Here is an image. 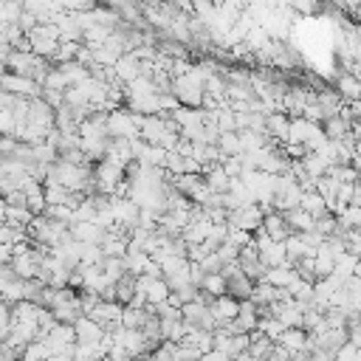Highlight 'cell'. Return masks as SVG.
Returning <instances> with one entry per match:
<instances>
[{"instance_id": "60d3db41", "label": "cell", "mask_w": 361, "mask_h": 361, "mask_svg": "<svg viewBox=\"0 0 361 361\" xmlns=\"http://www.w3.org/2000/svg\"><path fill=\"white\" fill-rule=\"evenodd\" d=\"M358 259H361V251H358Z\"/></svg>"}, {"instance_id": "d4e9b609", "label": "cell", "mask_w": 361, "mask_h": 361, "mask_svg": "<svg viewBox=\"0 0 361 361\" xmlns=\"http://www.w3.org/2000/svg\"><path fill=\"white\" fill-rule=\"evenodd\" d=\"M237 135H240L243 152H254V149H262V147L268 144V135L254 133V130H237Z\"/></svg>"}, {"instance_id": "3957f363", "label": "cell", "mask_w": 361, "mask_h": 361, "mask_svg": "<svg viewBox=\"0 0 361 361\" xmlns=\"http://www.w3.org/2000/svg\"><path fill=\"white\" fill-rule=\"evenodd\" d=\"M262 220H265L262 206H259V203H245V206H240V209H231L226 223H228V226H234V228L257 231V228L262 226Z\"/></svg>"}, {"instance_id": "7a4b0ae2", "label": "cell", "mask_w": 361, "mask_h": 361, "mask_svg": "<svg viewBox=\"0 0 361 361\" xmlns=\"http://www.w3.org/2000/svg\"><path fill=\"white\" fill-rule=\"evenodd\" d=\"M124 178H127V169L118 166V164H113V161H107V158H102V161L96 164V169H93L96 192H102V195H113L116 186H118Z\"/></svg>"}, {"instance_id": "83f0119b", "label": "cell", "mask_w": 361, "mask_h": 361, "mask_svg": "<svg viewBox=\"0 0 361 361\" xmlns=\"http://www.w3.org/2000/svg\"><path fill=\"white\" fill-rule=\"evenodd\" d=\"M76 54H79V42L76 39H59V48H56V54L51 59H56V65H59V62L76 59Z\"/></svg>"}, {"instance_id": "9c48e42d", "label": "cell", "mask_w": 361, "mask_h": 361, "mask_svg": "<svg viewBox=\"0 0 361 361\" xmlns=\"http://www.w3.org/2000/svg\"><path fill=\"white\" fill-rule=\"evenodd\" d=\"M73 330H76V341H87V344H99L107 336V330L90 316H79L73 322Z\"/></svg>"}, {"instance_id": "f35d334b", "label": "cell", "mask_w": 361, "mask_h": 361, "mask_svg": "<svg viewBox=\"0 0 361 361\" xmlns=\"http://www.w3.org/2000/svg\"><path fill=\"white\" fill-rule=\"evenodd\" d=\"M152 358V355H149ZM166 361H183V358H178V355H172V358H166Z\"/></svg>"}, {"instance_id": "8fae6325", "label": "cell", "mask_w": 361, "mask_h": 361, "mask_svg": "<svg viewBox=\"0 0 361 361\" xmlns=\"http://www.w3.org/2000/svg\"><path fill=\"white\" fill-rule=\"evenodd\" d=\"M296 279H299V271L293 262H282V265H274L265 271V282L274 288H290Z\"/></svg>"}, {"instance_id": "4fadbf2b", "label": "cell", "mask_w": 361, "mask_h": 361, "mask_svg": "<svg viewBox=\"0 0 361 361\" xmlns=\"http://www.w3.org/2000/svg\"><path fill=\"white\" fill-rule=\"evenodd\" d=\"M276 344H282V347L290 350V353L307 350V330H305V327H285V330L279 333Z\"/></svg>"}, {"instance_id": "d6986e66", "label": "cell", "mask_w": 361, "mask_h": 361, "mask_svg": "<svg viewBox=\"0 0 361 361\" xmlns=\"http://www.w3.org/2000/svg\"><path fill=\"white\" fill-rule=\"evenodd\" d=\"M200 290H206L209 296H223V293H228V279H226L220 271H212V274L203 276Z\"/></svg>"}, {"instance_id": "d6a6232c", "label": "cell", "mask_w": 361, "mask_h": 361, "mask_svg": "<svg viewBox=\"0 0 361 361\" xmlns=\"http://www.w3.org/2000/svg\"><path fill=\"white\" fill-rule=\"evenodd\" d=\"M11 245H6V243H0V265H8L11 262Z\"/></svg>"}, {"instance_id": "30bf717a", "label": "cell", "mask_w": 361, "mask_h": 361, "mask_svg": "<svg viewBox=\"0 0 361 361\" xmlns=\"http://www.w3.org/2000/svg\"><path fill=\"white\" fill-rule=\"evenodd\" d=\"M271 240H288L290 234H293V228L288 226V220H285V214L282 212H268L265 214V220H262V226H259Z\"/></svg>"}, {"instance_id": "8992f818", "label": "cell", "mask_w": 361, "mask_h": 361, "mask_svg": "<svg viewBox=\"0 0 361 361\" xmlns=\"http://www.w3.org/2000/svg\"><path fill=\"white\" fill-rule=\"evenodd\" d=\"M113 71H116V79L121 85H127V82H133V79H138L144 73V59H138L135 51H127V54L118 56V62L113 65Z\"/></svg>"}, {"instance_id": "ac0fdd59", "label": "cell", "mask_w": 361, "mask_h": 361, "mask_svg": "<svg viewBox=\"0 0 361 361\" xmlns=\"http://www.w3.org/2000/svg\"><path fill=\"white\" fill-rule=\"evenodd\" d=\"M305 212H310L313 217H322V214H327L330 209H327V200L316 192V189H307V192H302V203H299Z\"/></svg>"}, {"instance_id": "d590c367", "label": "cell", "mask_w": 361, "mask_h": 361, "mask_svg": "<svg viewBox=\"0 0 361 361\" xmlns=\"http://www.w3.org/2000/svg\"><path fill=\"white\" fill-rule=\"evenodd\" d=\"M3 73H6V56H0V79H3Z\"/></svg>"}, {"instance_id": "9a60e30c", "label": "cell", "mask_w": 361, "mask_h": 361, "mask_svg": "<svg viewBox=\"0 0 361 361\" xmlns=\"http://www.w3.org/2000/svg\"><path fill=\"white\" fill-rule=\"evenodd\" d=\"M282 214H285V220L293 231H316V217L310 212H305L302 206H296L290 212H282Z\"/></svg>"}, {"instance_id": "e0dca14e", "label": "cell", "mask_w": 361, "mask_h": 361, "mask_svg": "<svg viewBox=\"0 0 361 361\" xmlns=\"http://www.w3.org/2000/svg\"><path fill=\"white\" fill-rule=\"evenodd\" d=\"M299 161H302V166L307 169V175L313 180L322 178V175H327V169H330V164H327V158L322 152H305V158H299Z\"/></svg>"}, {"instance_id": "f1b7e54d", "label": "cell", "mask_w": 361, "mask_h": 361, "mask_svg": "<svg viewBox=\"0 0 361 361\" xmlns=\"http://www.w3.org/2000/svg\"><path fill=\"white\" fill-rule=\"evenodd\" d=\"M14 127H17L14 110L11 107H0V135H14Z\"/></svg>"}, {"instance_id": "5b68a950", "label": "cell", "mask_w": 361, "mask_h": 361, "mask_svg": "<svg viewBox=\"0 0 361 361\" xmlns=\"http://www.w3.org/2000/svg\"><path fill=\"white\" fill-rule=\"evenodd\" d=\"M121 313H124V305H121V302H107V299H102V302H99L90 313H85V316L96 319L104 330H113V327L121 324Z\"/></svg>"}, {"instance_id": "f546056e", "label": "cell", "mask_w": 361, "mask_h": 361, "mask_svg": "<svg viewBox=\"0 0 361 361\" xmlns=\"http://www.w3.org/2000/svg\"><path fill=\"white\" fill-rule=\"evenodd\" d=\"M39 96H42V99H45V102H48V104H51L54 110L65 104V90H54V87H42V93H39Z\"/></svg>"}, {"instance_id": "ab89813d", "label": "cell", "mask_w": 361, "mask_h": 361, "mask_svg": "<svg viewBox=\"0 0 361 361\" xmlns=\"http://www.w3.org/2000/svg\"><path fill=\"white\" fill-rule=\"evenodd\" d=\"M99 361H113V358H110V355H102V358H99Z\"/></svg>"}, {"instance_id": "4dcf8cb0", "label": "cell", "mask_w": 361, "mask_h": 361, "mask_svg": "<svg viewBox=\"0 0 361 361\" xmlns=\"http://www.w3.org/2000/svg\"><path fill=\"white\" fill-rule=\"evenodd\" d=\"M288 3L299 14H316L319 11V0H288Z\"/></svg>"}, {"instance_id": "ffe728a7", "label": "cell", "mask_w": 361, "mask_h": 361, "mask_svg": "<svg viewBox=\"0 0 361 361\" xmlns=\"http://www.w3.org/2000/svg\"><path fill=\"white\" fill-rule=\"evenodd\" d=\"M37 214L28 209V206H6V223H11V226H20V228H28L31 226V220H34Z\"/></svg>"}, {"instance_id": "4316f807", "label": "cell", "mask_w": 361, "mask_h": 361, "mask_svg": "<svg viewBox=\"0 0 361 361\" xmlns=\"http://www.w3.org/2000/svg\"><path fill=\"white\" fill-rule=\"evenodd\" d=\"M217 147H220V152H223V155H240V152H243V144H240L237 130H231V133H220Z\"/></svg>"}, {"instance_id": "52a82bcc", "label": "cell", "mask_w": 361, "mask_h": 361, "mask_svg": "<svg viewBox=\"0 0 361 361\" xmlns=\"http://www.w3.org/2000/svg\"><path fill=\"white\" fill-rule=\"evenodd\" d=\"M209 310H212V316H214V322H217V327H220V324H226V322L237 319V313H240V299H237V296H231V293L214 296V299H212V305H209Z\"/></svg>"}, {"instance_id": "8d00e7d4", "label": "cell", "mask_w": 361, "mask_h": 361, "mask_svg": "<svg viewBox=\"0 0 361 361\" xmlns=\"http://www.w3.org/2000/svg\"><path fill=\"white\" fill-rule=\"evenodd\" d=\"M3 353H6V344H3V338H0V361H3Z\"/></svg>"}, {"instance_id": "ba28073f", "label": "cell", "mask_w": 361, "mask_h": 361, "mask_svg": "<svg viewBox=\"0 0 361 361\" xmlns=\"http://www.w3.org/2000/svg\"><path fill=\"white\" fill-rule=\"evenodd\" d=\"M288 133H290V116H288V113L274 110V113L265 116V135H268V138L285 144V141H288Z\"/></svg>"}, {"instance_id": "603a6c76", "label": "cell", "mask_w": 361, "mask_h": 361, "mask_svg": "<svg viewBox=\"0 0 361 361\" xmlns=\"http://www.w3.org/2000/svg\"><path fill=\"white\" fill-rule=\"evenodd\" d=\"M251 290H254V282L240 271V274H234L231 279H228V293L231 296H237V299H248L251 296Z\"/></svg>"}, {"instance_id": "484cf974", "label": "cell", "mask_w": 361, "mask_h": 361, "mask_svg": "<svg viewBox=\"0 0 361 361\" xmlns=\"http://www.w3.org/2000/svg\"><path fill=\"white\" fill-rule=\"evenodd\" d=\"M149 310L147 307H130L124 305V313H121V327H144Z\"/></svg>"}, {"instance_id": "836d02e7", "label": "cell", "mask_w": 361, "mask_h": 361, "mask_svg": "<svg viewBox=\"0 0 361 361\" xmlns=\"http://www.w3.org/2000/svg\"><path fill=\"white\" fill-rule=\"evenodd\" d=\"M6 206H8V203H6V197L0 195V223H6Z\"/></svg>"}, {"instance_id": "5bb4252c", "label": "cell", "mask_w": 361, "mask_h": 361, "mask_svg": "<svg viewBox=\"0 0 361 361\" xmlns=\"http://www.w3.org/2000/svg\"><path fill=\"white\" fill-rule=\"evenodd\" d=\"M336 90L344 102H361V79L355 73H341L336 82Z\"/></svg>"}, {"instance_id": "1f68e13d", "label": "cell", "mask_w": 361, "mask_h": 361, "mask_svg": "<svg viewBox=\"0 0 361 361\" xmlns=\"http://www.w3.org/2000/svg\"><path fill=\"white\" fill-rule=\"evenodd\" d=\"M200 361H234V358L226 355V353H220V350H209V353L200 355Z\"/></svg>"}, {"instance_id": "6da1fadb", "label": "cell", "mask_w": 361, "mask_h": 361, "mask_svg": "<svg viewBox=\"0 0 361 361\" xmlns=\"http://www.w3.org/2000/svg\"><path fill=\"white\" fill-rule=\"evenodd\" d=\"M141 121H144L141 113L116 107V110L107 113V135L110 138H135L138 130H141Z\"/></svg>"}, {"instance_id": "277c9868", "label": "cell", "mask_w": 361, "mask_h": 361, "mask_svg": "<svg viewBox=\"0 0 361 361\" xmlns=\"http://www.w3.org/2000/svg\"><path fill=\"white\" fill-rule=\"evenodd\" d=\"M0 85H3V90L14 93V96H25V99H37L42 93V85H37L31 76H20V73H11V71L3 73Z\"/></svg>"}, {"instance_id": "7c38bea8", "label": "cell", "mask_w": 361, "mask_h": 361, "mask_svg": "<svg viewBox=\"0 0 361 361\" xmlns=\"http://www.w3.org/2000/svg\"><path fill=\"white\" fill-rule=\"evenodd\" d=\"M107 234V228L96 220H87V223H73L71 226V237L79 240V243H102Z\"/></svg>"}, {"instance_id": "44dd1931", "label": "cell", "mask_w": 361, "mask_h": 361, "mask_svg": "<svg viewBox=\"0 0 361 361\" xmlns=\"http://www.w3.org/2000/svg\"><path fill=\"white\" fill-rule=\"evenodd\" d=\"M152 257L147 254V251H138V248H127V254H124V265H127V274H133V276H138V274H144V268H147V262H149Z\"/></svg>"}, {"instance_id": "cb8c5ba5", "label": "cell", "mask_w": 361, "mask_h": 361, "mask_svg": "<svg viewBox=\"0 0 361 361\" xmlns=\"http://www.w3.org/2000/svg\"><path fill=\"white\" fill-rule=\"evenodd\" d=\"M257 330L265 336V338H271V341H276L279 338V333L285 330V324L276 319V316H271V313H265V316H259V322H257Z\"/></svg>"}, {"instance_id": "e575fe53", "label": "cell", "mask_w": 361, "mask_h": 361, "mask_svg": "<svg viewBox=\"0 0 361 361\" xmlns=\"http://www.w3.org/2000/svg\"><path fill=\"white\" fill-rule=\"evenodd\" d=\"M45 361H73V358L71 355H48Z\"/></svg>"}, {"instance_id": "7402d4cb", "label": "cell", "mask_w": 361, "mask_h": 361, "mask_svg": "<svg viewBox=\"0 0 361 361\" xmlns=\"http://www.w3.org/2000/svg\"><path fill=\"white\" fill-rule=\"evenodd\" d=\"M99 245H102L104 257H124V254H127V237H118V234H113V231H107Z\"/></svg>"}, {"instance_id": "2e32d148", "label": "cell", "mask_w": 361, "mask_h": 361, "mask_svg": "<svg viewBox=\"0 0 361 361\" xmlns=\"http://www.w3.org/2000/svg\"><path fill=\"white\" fill-rule=\"evenodd\" d=\"M203 178H206V183H209V189L212 192H228V186H231V178L226 175V169L220 166V164H214V166H206L203 169Z\"/></svg>"}, {"instance_id": "74e56055", "label": "cell", "mask_w": 361, "mask_h": 361, "mask_svg": "<svg viewBox=\"0 0 361 361\" xmlns=\"http://www.w3.org/2000/svg\"><path fill=\"white\" fill-rule=\"evenodd\" d=\"M0 3H20L23 6V0H0Z\"/></svg>"}]
</instances>
